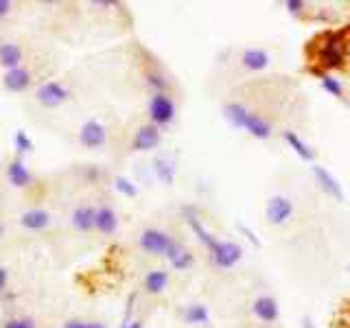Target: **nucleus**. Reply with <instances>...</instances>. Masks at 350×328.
Instances as JSON below:
<instances>
[{
	"label": "nucleus",
	"mask_w": 350,
	"mask_h": 328,
	"mask_svg": "<svg viewBox=\"0 0 350 328\" xmlns=\"http://www.w3.org/2000/svg\"><path fill=\"white\" fill-rule=\"evenodd\" d=\"M293 215V202L289 197L284 195H273L271 200L267 202V208H265V217L271 226H282L287 223Z\"/></svg>",
	"instance_id": "nucleus-7"
},
{
	"label": "nucleus",
	"mask_w": 350,
	"mask_h": 328,
	"mask_svg": "<svg viewBox=\"0 0 350 328\" xmlns=\"http://www.w3.org/2000/svg\"><path fill=\"white\" fill-rule=\"evenodd\" d=\"M3 328H38V322L33 317H9L3 322Z\"/></svg>",
	"instance_id": "nucleus-30"
},
{
	"label": "nucleus",
	"mask_w": 350,
	"mask_h": 328,
	"mask_svg": "<svg viewBox=\"0 0 350 328\" xmlns=\"http://www.w3.org/2000/svg\"><path fill=\"white\" fill-rule=\"evenodd\" d=\"M173 241L175 238L164 232V230H160V228H145L140 232V236H138V245H140L142 251H147V254L164 256L169 251Z\"/></svg>",
	"instance_id": "nucleus-4"
},
{
	"label": "nucleus",
	"mask_w": 350,
	"mask_h": 328,
	"mask_svg": "<svg viewBox=\"0 0 350 328\" xmlns=\"http://www.w3.org/2000/svg\"><path fill=\"white\" fill-rule=\"evenodd\" d=\"M85 328H107V326L103 322H88Z\"/></svg>",
	"instance_id": "nucleus-38"
},
{
	"label": "nucleus",
	"mask_w": 350,
	"mask_h": 328,
	"mask_svg": "<svg viewBox=\"0 0 350 328\" xmlns=\"http://www.w3.org/2000/svg\"><path fill=\"white\" fill-rule=\"evenodd\" d=\"M7 282H9V271L5 267H0V291L7 287Z\"/></svg>",
	"instance_id": "nucleus-36"
},
{
	"label": "nucleus",
	"mask_w": 350,
	"mask_h": 328,
	"mask_svg": "<svg viewBox=\"0 0 350 328\" xmlns=\"http://www.w3.org/2000/svg\"><path fill=\"white\" fill-rule=\"evenodd\" d=\"M348 271H350V265H348Z\"/></svg>",
	"instance_id": "nucleus-44"
},
{
	"label": "nucleus",
	"mask_w": 350,
	"mask_h": 328,
	"mask_svg": "<svg viewBox=\"0 0 350 328\" xmlns=\"http://www.w3.org/2000/svg\"><path fill=\"white\" fill-rule=\"evenodd\" d=\"M22 62H25V53H22L18 44L3 42V46H0V66H3L5 70H14V68H20Z\"/></svg>",
	"instance_id": "nucleus-19"
},
{
	"label": "nucleus",
	"mask_w": 350,
	"mask_h": 328,
	"mask_svg": "<svg viewBox=\"0 0 350 328\" xmlns=\"http://www.w3.org/2000/svg\"><path fill=\"white\" fill-rule=\"evenodd\" d=\"M94 215H96V206H92V204L77 206L70 215V226L81 234L92 232L94 230Z\"/></svg>",
	"instance_id": "nucleus-14"
},
{
	"label": "nucleus",
	"mask_w": 350,
	"mask_h": 328,
	"mask_svg": "<svg viewBox=\"0 0 350 328\" xmlns=\"http://www.w3.org/2000/svg\"><path fill=\"white\" fill-rule=\"evenodd\" d=\"M145 79H147V85L153 90V94H158V92H169V79L164 77L160 70L156 68H149L145 72Z\"/></svg>",
	"instance_id": "nucleus-26"
},
{
	"label": "nucleus",
	"mask_w": 350,
	"mask_h": 328,
	"mask_svg": "<svg viewBox=\"0 0 350 328\" xmlns=\"http://www.w3.org/2000/svg\"><path fill=\"white\" fill-rule=\"evenodd\" d=\"M237 228H239V232H243V234L247 236V241H250V243H254L256 247L260 245V241H258V236H256L254 232H252V228H247L245 223H239Z\"/></svg>",
	"instance_id": "nucleus-32"
},
{
	"label": "nucleus",
	"mask_w": 350,
	"mask_h": 328,
	"mask_svg": "<svg viewBox=\"0 0 350 328\" xmlns=\"http://www.w3.org/2000/svg\"><path fill=\"white\" fill-rule=\"evenodd\" d=\"M11 7L14 5H11L9 0H0V18H7L11 14Z\"/></svg>",
	"instance_id": "nucleus-35"
},
{
	"label": "nucleus",
	"mask_w": 350,
	"mask_h": 328,
	"mask_svg": "<svg viewBox=\"0 0 350 328\" xmlns=\"http://www.w3.org/2000/svg\"><path fill=\"white\" fill-rule=\"evenodd\" d=\"M147 109H149V123L156 125L158 129L173 125L175 114H178V109H175V101H173V96L169 92L151 94Z\"/></svg>",
	"instance_id": "nucleus-2"
},
{
	"label": "nucleus",
	"mask_w": 350,
	"mask_h": 328,
	"mask_svg": "<svg viewBox=\"0 0 350 328\" xmlns=\"http://www.w3.org/2000/svg\"><path fill=\"white\" fill-rule=\"evenodd\" d=\"M348 49H350V27L324 31L311 42V59L315 70L331 72L342 70L348 64Z\"/></svg>",
	"instance_id": "nucleus-1"
},
{
	"label": "nucleus",
	"mask_w": 350,
	"mask_h": 328,
	"mask_svg": "<svg viewBox=\"0 0 350 328\" xmlns=\"http://www.w3.org/2000/svg\"><path fill=\"white\" fill-rule=\"evenodd\" d=\"M16 149H18V158H25L27 153H31L33 151V142H31V138H29V134L27 131H16Z\"/></svg>",
	"instance_id": "nucleus-28"
},
{
	"label": "nucleus",
	"mask_w": 350,
	"mask_h": 328,
	"mask_svg": "<svg viewBox=\"0 0 350 328\" xmlns=\"http://www.w3.org/2000/svg\"><path fill=\"white\" fill-rule=\"evenodd\" d=\"M160 142H162V131L156 125L147 123L138 127L131 147H134V151H153V149H158Z\"/></svg>",
	"instance_id": "nucleus-8"
},
{
	"label": "nucleus",
	"mask_w": 350,
	"mask_h": 328,
	"mask_svg": "<svg viewBox=\"0 0 350 328\" xmlns=\"http://www.w3.org/2000/svg\"><path fill=\"white\" fill-rule=\"evenodd\" d=\"M0 202H3V193H0Z\"/></svg>",
	"instance_id": "nucleus-43"
},
{
	"label": "nucleus",
	"mask_w": 350,
	"mask_h": 328,
	"mask_svg": "<svg viewBox=\"0 0 350 328\" xmlns=\"http://www.w3.org/2000/svg\"><path fill=\"white\" fill-rule=\"evenodd\" d=\"M241 256H243V249L232 241H219L217 247L211 251V260L217 269H232Z\"/></svg>",
	"instance_id": "nucleus-5"
},
{
	"label": "nucleus",
	"mask_w": 350,
	"mask_h": 328,
	"mask_svg": "<svg viewBox=\"0 0 350 328\" xmlns=\"http://www.w3.org/2000/svg\"><path fill=\"white\" fill-rule=\"evenodd\" d=\"M79 142H81V147H85V149L105 147V142H107L105 125L101 123V120H96V118L85 120V123L81 125V129H79Z\"/></svg>",
	"instance_id": "nucleus-6"
},
{
	"label": "nucleus",
	"mask_w": 350,
	"mask_h": 328,
	"mask_svg": "<svg viewBox=\"0 0 350 328\" xmlns=\"http://www.w3.org/2000/svg\"><path fill=\"white\" fill-rule=\"evenodd\" d=\"M250 109L245 105H241V103H226L224 107V114L226 118L230 120V125L237 127V129H243V123H245V116H247Z\"/></svg>",
	"instance_id": "nucleus-25"
},
{
	"label": "nucleus",
	"mask_w": 350,
	"mask_h": 328,
	"mask_svg": "<svg viewBox=\"0 0 350 328\" xmlns=\"http://www.w3.org/2000/svg\"><path fill=\"white\" fill-rule=\"evenodd\" d=\"M85 320H79V317H75V320H68L62 328H85Z\"/></svg>",
	"instance_id": "nucleus-34"
},
{
	"label": "nucleus",
	"mask_w": 350,
	"mask_h": 328,
	"mask_svg": "<svg viewBox=\"0 0 350 328\" xmlns=\"http://www.w3.org/2000/svg\"><path fill=\"white\" fill-rule=\"evenodd\" d=\"M53 223V217L44 208H29L20 215V226L29 230V232H42Z\"/></svg>",
	"instance_id": "nucleus-11"
},
{
	"label": "nucleus",
	"mask_w": 350,
	"mask_h": 328,
	"mask_svg": "<svg viewBox=\"0 0 350 328\" xmlns=\"http://www.w3.org/2000/svg\"><path fill=\"white\" fill-rule=\"evenodd\" d=\"M169 284V271L164 269H151L145 276V291L151 295H160Z\"/></svg>",
	"instance_id": "nucleus-23"
},
{
	"label": "nucleus",
	"mask_w": 350,
	"mask_h": 328,
	"mask_svg": "<svg viewBox=\"0 0 350 328\" xmlns=\"http://www.w3.org/2000/svg\"><path fill=\"white\" fill-rule=\"evenodd\" d=\"M184 322L191 326H206L211 324V311H208L206 304H189L182 313Z\"/></svg>",
	"instance_id": "nucleus-21"
},
{
	"label": "nucleus",
	"mask_w": 350,
	"mask_h": 328,
	"mask_svg": "<svg viewBox=\"0 0 350 328\" xmlns=\"http://www.w3.org/2000/svg\"><path fill=\"white\" fill-rule=\"evenodd\" d=\"M184 215H186V223L191 226V230L197 234V238H200V243L208 249L213 251L219 243V238H215L208 230L204 228V223L200 221V217H197V213L193 210V208H184Z\"/></svg>",
	"instance_id": "nucleus-16"
},
{
	"label": "nucleus",
	"mask_w": 350,
	"mask_h": 328,
	"mask_svg": "<svg viewBox=\"0 0 350 328\" xmlns=\"http://www.w3.org/2000/svg\"><path fill=\"white\" fill-rule=\"evenodd\" d=\"M284 7H287V11L291 16H302L304 11H306V3L304 0H287L284 3Z\"/></svg>",
	"instance_id": "nucleus-31"
},
{
	"label": "nucleus",
	"mask_w": 350,
	"mask_h": 328,
	"mask_svg": "<svg viewBox=\"0 0 350 328\" xmlns=\"http://www.w3.org/2000/svg\"><path fill=\"white\" fill-rule=\"evenodd\" d=\"M302 328H317L311 317H302Z\"/></svg>",
	"instance_id": "nucleus-37"
},
{
	"label": "nucleus",
	"mask_w": 350,
	"mask_h": 328,
	"mask_svg": "<svg viewBox=\"0 0 350 328\" xmlns=\"http://www.w3.org/2000/svg\"><path fill=\"white\" fill-rule=\"evenodd\" d=\"M153 171H156L158 180L162 184L171 186L175 182V162L167 156H158L156 160H153Z\"/></svg>",
	"instance_id": "nucleus-24"
},
{
	"label": "nucleus",
	"mask_w": 350,
	"mask_h": 328,
	"mask_svg": "<svg viewBox=\"0 0 350 328\" xmlns=\"http://www.w3.org/2000/svg\"><path fill=\"white\" fill-rule=\"evenodd\" d=\"M282 138H284V142L298 153V156L304 160V162H313V158H315V153H313V149L306 145V142L295 134V131H291V129H287V131H282Z\"/></svg>",
	"instance_id": "nucleus-22"
},
{
	"label": "nucleus",
	"mask_w": 350,
	"mask_h": 328,
	"mask_svg": "<svg viewBox=\"0 0 350 328\" xmlns=\"http://www.w3.org/2000/svg\"><path fill=\"white\" fill-rule=\"evenodd\" d=\"M313 175H315L317 184H320V189H322L326 195H331L333 200H337V202H344L342 184H339V182L333 178V173H331V171H328L326 167H320V164H313Z\"/></svg>",
	"instance_id": "nucleus-15"
},
{
	"label": "nucleus",
	"mask_w": 350,
	"mask_h": 328,
	"mask_svg": "<svg viewBox=\"0 0 350 328\" xmlns=\"http://www.w3.org/2000/svg\"><path fill=\"white\" fill-rule=\"evenodd\" d=\"M83 173H85V180L88 182H98V178L103 175V171L98 169V167H85Z\"/></svg>",
	"instance_id": "nucleus-33"
},
{
	"label": "nucleus",
	"mask_w": 350,
	"mask_h": 328,
	"mask_svg": "<svg viewBox=\"0 0 350 328\" xmlns=\"http://www.w3.org/2000/svg\"><path fill=\"white\" fill-rule=\"evenodd\" d=\"M252 313H254L258 320L265 322V324L278 322V317H280L278 300L271 298V295H258V298L254 300V304H252Z\"/></svg>",
	"instance_id": "nucleus-10"
},
{
	"label": "nucleus",
	"mask_w": 350,
	"mask_h": 328,
	"mask_svg": "<svg viewBox=\"0 0 350 328\" xmlns=\"http://www.w3.org/2000/svg\"><path fill=\"white\" fill-rule=\"evenodd\" d=\"M243 129L247 131L250 136H254L258 140H267L271 136V125L260 114H256V112H247Z\"/></svg>",
	"instance_id": "nucleus-20"
},
{
	"label": "nucleus",
	"mask_w": 350,
	"mask_h": 328,
	"mask_svg": "<svg viewBox=\"0 0 350 328\" xmlns=\"http://www.w3.org/2000/svg\"><path fill=\"white\" fill-rule=\"evenodd\" d=\"M120 328H142V322L140 320H134V322H129L127 326H120Z\"/></svg>",
	"instance_id": "nucleus-39"
},
{
	"label": "nucleus",
	"mask_w": 350,
	"mask_h": 328,
	"mask_svg": "<svg viewBox=\"0 0 350 328\" xmlns=\"http://www.w3.org/2000/svg\"><path fill=\"white\" fill-rule=\"evenodd\" d=\"M114 186H116V191L123 193L125 197H136L138 195L136 184L131 182V180H127L125 175H116V178H114Z\"/></svg>",
	"instance_id": "nucleus-29"
},
{
	"label": "nucleus",
	"mask_w": 350,
	"mask_h": 328,
	"mask_svg": "<svg viewBox=\"0 0 350 328\" xmlns=\"http://www.w3.org/2000/svg\"><path fill=\"white\" fill-rule=\"evenodd\" d=\"M3 230H5V228H3V221H0V236H3Z\"/></svg>",
	"instance_id": "nucleus-41"
},
{
	"label": "nucleus",
	"mask_w": 350,
	"mask_h": 328,
	"mask_svg": "<svg viewBox=\"0 0 350 328\" xmlns=\"http://www.w3.org/2000/svg\"><path fill=\"white\" fill-rule=\"evenodd\" d=\"M346 320H348V328H350V304H348V315H346Z\"/></svg>",
	"instance_id": "nucleus-40"
},
{
	"label": "nucleus",
	"mask_w": 350,
	"mask_h": 328,
	"mask_svg": "<svg viewBox=\"0 0 350 328\" xmlns=\"http://www.w3.org/2000/svg\"><path fill=\"white\" fill-rule=\"evenodd\" d=\"M269 53L262 51V49H245L241 53V66H243L245 70H252V72H260L265 70L269 66Z\"/></svg>",
	"instance_id": "nucleus-18"
},
{
	"label": "nucleus",
	"mask_w": 350,
	"mask_h": 328,
	"mask_svg": "<svg viewBox=\"0 0 350 328\" xmlns=\"http://www.w3.org/2000/svg\"><path fill=\"white\" fill-rule=\"evenodd\" d=\"M94 230L103 236H112L118 230V215L112 206L101 204L96 206V215H94Z\"/></svg>",
	"instance_id": "nucleus-9"
},
{
	"label": "nucleus",
	"mask_w": 350,
	"mask_h": 328,
	"mask_svg": "<svg viewBox=\"0 0 350 328\" xmlns=\"http://www.w3.org/2000/svg\"><path fill=\"white\" fill-rule=\"evenodd\" d=\"M0 46H3V36H0Z\"/></svg>",
	"instance_id": "nucleus-42"
},
{
	"label": "nucleus",
	"mask_w": 350,
	"mask_h": 328,
	"mask_svg": "<svg viewBox=\"0 0 350 328\" xmlns=\"http://www.w3.org/2000/svg\"><path fill=\"white\" fill-rule=\"evenodd\" d=\"M164 256H167V260L171 262L173 269H180V271L193 267V262H195V256L191 254V249L186 247V245H182L180 241H173L169 251Z\"/></svg>",
	"instance_id": "nucleus-17"
},
{
	"label": "nucleus",
	"mask_w": 350,
	"mask_h": 328,
	"mask_svg": "<svg viewBox=\"0 0 350 328\" xmlns=\"http://www.w3.org/2000/svg\"><path fill=\"white\" fill-rule=\"evenodd\" d=\"M72 96V90L64 81H44L36 90V101L46 109L62 107Z\"/></svg>",
	"instance_id": "nucleus-3"
},
{
	"label": "nucleus",
	"mask_w": 350,
	"mask_h": 328,
	"mask_svg": "<svg viewBox=\"0 0 350 328\" xmlns=\"http://www.w3.org/2000/svg\"><path fill=\"white\" fill-rule=\"evenodd\" d=\"M320 85L324 87V90L331 94V96H337V98H342L344 96V85L339 79H335L333 74H328V72H322L320 74Z\"/></svg>",
	"instance_id": "nucleus-27"
},
{
	"label": "nucleus",
	"mask_w": 350,
	"mask_h": 328,
	"mask_svg": "<svg viewBox=\"0 0 350 328\" xmlns=\"http://www.w3.org/2000/svg\"><path fill=\"white\" fill-rule=\"evenodd\" d=\"M7 180L11 186H16V189H29V186L33 184V173L25 164V158L16 156L7 164Z\"/></svg>",
	"instance_id": "nucleus-12"
},
{
	"label": "nucleus",
	"mask_w": 350,
	"mask_h": 328,
	"mask_svg": "<svg viewBox=\"0 0 350 328\" xmlns=\"http://www.w3.org/2000/svg\"><path fill=\"white\" fill-rule=\"evenodd\" d=\"M33 83V74L29 72V68L25 66H20V68H14V70H5L3 74V85L7 87L9 92H27Z\"/></svg>",
	"instance_id": "nucleus-13"
}]
</instances>
